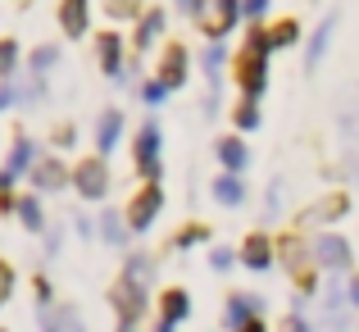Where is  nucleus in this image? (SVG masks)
Wrapping results in <instances>:
<instances>
[{
  "instance_id": "1",
  "label": "nucleus",
  "mask_w": 359,
  "mask_h": 332,
  "mask_svg": "<svg viewBox=\"0 0 359 332\" xmlns=\"http://www.w3.org/2000/svg\"><path fill=\"white\" fill-rule=\"evenodd\" d=\"M273 46H269V32L264 27H255L250 32V41H245V55H241V91L245 96H259L264 91V82H269V69H264V55H269Z\"/></svg>"
},
{
  "instance_id": "2",
  "label": "nucleus",
  "mask_w": 359,
  "mask_h": 332,
  "mask_svg": "<svg viewBox=\"0 0 359 332\" xmlns=\"http://www.w3.org/2000/svg\"><path fill=\"white\" fill-rule=\"evenodd\" d=\"M237 14H241L237 0H205V5L196 9V18H201V27L210 36H223L228 27H237Z\"/></svg>"
},
{
  "instance_id": "3",
  "label": "nucleus",
  "mask_w": 359,
  "mask_h": 332,
  "mask_svg": "<svg viewBox=\"0 0 359 332\" xmlns=\"http://www.w3.org/2000/svg\"><path fill=\"white\" fill-rule=\"evenodd\" d=\"M73 182H78V196H87V201H100V196L109 192V173L100 159H82L78 168H73Z\"/></svg>"
},
{
  "instance_id": "4",
  "label": "nucleus",
  "mask_w": 359,
  "mask_h": 332,
  "mask_svg": "<svg viewBox=\"0 0 359 332\" xmlns=\"http://www.w3.org/2000/svg\"><path fill=\"white\" fill-rule=\"evenodd\" d=\"M137 168L150 178V182L159 178V128H150V123L141 128V137H137Z\"/></svg>"
},
{
  "instance_id": "5",
  "label": "nucleus",
  "mask_w": 359,
  "mask_h": 332,
  "mask_svg": "<svg viewBox=\"0 0 359 332\" xmlns=\"http://www.w3.org/2000/svg\"><path fill=\"white\" fill-rule=\"evenodd\" d=\"M159 205H164V196H159V187H155V182H150L146 192H141L137 201H132V214H128V223L137 227V232H141V227H150V219L159 214Z\"/></svg>"
},
{
  "instance_id": "6",
  "label": "nucleus",
  "mask_w": 359,
  "mask_h": 332,
  "mask_svg": "<svg viewBox=\"0 0 359 332\" xmlns=\"http://www.w3.org/2000/svg\"><path fill=\"white\" fill-rule=\"evenodd\" d=\"M87 23H91V5H87V0H64V5H60V27L69 36H82Z\"/></svg>"
},
{
  "instance_id": "7",
  "label": "nucleus",
  "mask_w": 359,
  "mask_h": 332,
  "mask_svg": "<svg viewBox=\"0 0 359 332\" xmlns=\"http://www.w3.org/2000/svg\"><path fill=\"white\" fill-rule=\"evenodd\" d=\"M159 82H164V87H182V82H187V46H168V51H164Z\"/></svg>"
},
{
  "instance_id": "8",
  "label": "nucleus",
  "mask_w": 359,
  "mask_h": 332,
  "mask_svg": "<svg viewBox=\"0 0 359 332\" xmlns=\"http://www.w3.org/2000/svg\"><path fill=\"white\" fill-rule=\"evenodd\" d=\"M318 260H323L327 269H346V264H351V246H346L341 237H318Z\"/></svg>"
},
{
  "instance_id": "9",
  "label": "nucleus",
  "mask_w": 359,
  "mask_h": 332,
  "mask_svg": "<svg viewBox=\"0 0 359 332\" xmlns=\"http://www.w3.org/2000/svg\"><path fill=\"white\" fill-rule=\"evenodd\" d=\"M118 132H123V114L118 109H105V114H100V132H96L100 155H109V150L118 146Z\"/></svg>"
},
{
  "instance_id": "10",
  "label": "nucleus",
  "mask_w": 359,
  "mask_h": 332,
  "mask_svg": "<svg viewBox=\"0 0 359 332\" xmlns=\"http://www.w3.org/2000/svg\"><path fill=\"white\" fill-rule=\"evenodd\" d=\"M32 178H36L41 192H55V187H64V164L60 159H41V164L32 168Z\"/></svg>"
},
{
  "instance_id": "11",
  "label": "nucleus",
  "mask_w": 359,
  "mask_h": 332,
  "mask_svg": "<svg viewBox=\"0 0 359 332\" xmlns=\"http://www.w3.org/2000/svg\"><path fill=\"white\" fill-rule=\"evenodd\" d=\"M219 159L228 164V173H241V168H245V146L237 137H223L219 141Z\"/></svg>"
},
{
  "instance_id": "12",
  "label": "nucleus",
  "mask_w": 359,
  "mask_h": 332,
  "mask_svg": "<svg viewBox=\"0 0 359 332\" xmlns=\"http://www.w3.org/2000/svg\"><path fill=\"white\" fill-rule=\"evenodd\" d=\"M241 255H245V264H250V269H269V260H273V246L264 241V237H250Z\"/></svg>"
},
{
  "instance_id": "13",
  "label": "nucleus",
  "mask_w": 359,
  "mask_h": 332,
  "mask_svg": "<svg viewBox=\"0 0 359 332\" xmlns=\"http://www.w3.org/2000/svg\"><path fill=\"white\" fill-rule=\"evenodd\" d=\"M41 328L46 332H82V324H78V314H73V310H50V314L41 319Z\"/></svg>"
},
{
  "instance_id": "14",
  "label": "nucleus",
  "mask_w": 359,
  "mask_h": 332,
  "mask_svg": "<svg viewBox=\"0 0 359 332\" xmlns=\"http://www.w3.org/2000/svg\"><path fill=\"white\" fill-rule=\"evenodd\" d=\"M118 36L114 32H109V36H100V69H105L109 73V78H118V69H123V64H118Z\"/></svg>"
},
{
  "instance_id": "15",
  "label": "nucleus",
  "mask_w": 359,
  "mask_h": 332,
  "mask_svg": "<svg viewBox=\"0 0 359 332\" xmlns=\"http://www.w3.org/2000/svg\"><path fill=\"white\" fill-rule=\"evenodd\" d=\"M159 32H164V14H159V9H150V14L141 18V32H137V46H150V41H155Z\"/></svg>"
},
{
  "instance_id": "16",
  "label": "nucleus",
  "mask_w": 359,
  "mask_h": 332,
  "mask_svg": "<svg viewBox=\"0 0 359 332\" xmlns=\"http://www.w3.org/2000/svg\"><path fill=\"white\" fill-rule=\"evenodd\" d=\"M187 310H191V300H187L182 291H168V296H164V324H177V319H187Z\"/></svg>"
},
{
  "instance_id": "17",
  "label": "nucleus",
  "mask_w": 359,
  "mask_h": 332,
  "mask_svg": "<svg viewBox=\"0 0 359 332\" xmlns=\"http://www.w3.org/2000/svg\"><path fill=\"white\" fill-rule=\"evenodd\" d=\"M255 310H259V305H255L250 296H237V300H232V310H228V324H232V328H245Z\"/></svg>"
},
{
  "instance_id": "18",
  "label": "nucleus",
  "mask_w": 359,
  "mask_h": 332,
  "mask_svg": "<svg viewBox=\"0 0 359 332\" xmlns=\"http://www.w3.org/2000/svg\"><path fill=\"white\" fill-rule=\"evenodd\" d=\"M27 164H32V141H18V146H14V159H9V168H5V173H9V182H14V178L23 173Z\"/></svg>"
},
{
  "instance_id": "19",
  "label": "nucleus",
  "mask_w": 359,
  "mask_h": 332,
  "mask_svg": "<svg viewBox=\"0 0 359 332\" xmlns=\"http://www.w3.org/2000/svg\"><path fill=\"white\" fill-rule=\"evenodd\" d=\"M214 196H219L223 205H237V201H241V182H237L232 173H228V178H219V182H214Z\"/></svg>"
},
{
  "instance_id": "20",
  "label": "nucleus",
  "mask_w": 359,
  "mask_h": 332,
  "mask_svg": "<svg viewBox=\"0 0 359 332\" xmlns=\"http://www.w3.org/2000/svg\"><path fill=\"white\" fill-rule=\"evenodd\" d=\"M327 36H332V18H327V23L314 32V41H309V69H314V64L323 60V51H327Z\"/></svg>"
},
{
  "instance_id": "21",
  "label": "nucleus",
  "mask_w": 359,
  "mask_h": 332,
  "mask_svg": "<svg viewBox=\"0 0 359 332\" xmlns=\"http://www.w3.org/2000/svg\"><path fill=\"white\" fill-rule=\"evenodd\" d=\"M296 32H300V27L291 23V18H287V23H273V32H269V46H291V41H296Z\"/></svg>"
},
{
  "instance_id": "22",
  "label": "nucleus",
  "mask_w": 359,
  "mask_h": 332,
  "mask_svg": "<svg viewBox=\"0 0 359 332\" xmlns=\"http://www.w3.org/2000/svg\"><path fill=\"white\" fill-rule=\"evenodd\" d=\"M14 60H18V46L14 41H0V78L14 73Z\"/></svg>"
},
{
  "instance_id": "23",
  "label": "nucleus",
  "mask_w": 359,
  "mask_h": 332,
  "mask_svg": "<svg viewBox=\"0 0 359 332\" xmlns=\"http://www.w3.org/2000/svg\"><path fill=\"white\" fill-rule=\"evenodd\" d=\"M314 214H318V219H341V214H346V196H332V201H323Z\"/></svg>"
},
{
  "instance_id": "24",
  "label": "nucleus",
  "mask_w": 359,
  "mask_h": 332,
  "mask_svg": "<svg viewBox=\"0 0 359 332\" xmlns=\"http://www.w3.org/2000/svg\"><path fill=\"white\" fill-rule=\"evenodd\" d=\"M219 69H223V46L214 41L210 55H205V73H210V82H219Z\"/></svg>"
},
{
  "instance_id": "25",
  "label": "nucleus",
  "mask_w": 359,
  "mask_h": 332,
  "mask_svg": "<svg viewBox=\"0 0 359 332\" xmlns=\"http://www.w3.org/2000/svg\"><path fill=\"white\" fill-rule=\"evenodd\" d=\"M137 5H141V0H105L109 18H132V14H137Z\"/></svg>"
},
{
  "instance_id": "26",
  "label": "nucleus",
  "mask_w": 359,
  "mask_h": 332,
  "mask_svg": "<svg viewBox=\"0 0 359 332\" xmlns=\"http://www.w3.org/2000/svg\"><path fill=\"white\" fill-rule=\"evenodd\" d=\"M18 214H23V223L32 227V232L41 227V205H36V201H18Z\"/></svg>"
},
{
  "instance_id": "27",
  "label": "nucleus",
  "mask_w": 359,
  "mask_h": 332,
  "mask_svg": "<svg viewBox=\"0 0 359 332\" xmlns=\"http://www.w3.org/2000/svg\"><path fill=\"white\" fill-rule=\"evenodd\" d=\"M55 55H60L55 46H36V55H32V69H36V73H41V69H50V64H55Z\"/></svg>"
},
{
  "instance_id": "28",
  "label": "nucleus",
  "mask_w": 359,
  "mask_h": 332,
  "mask_svg": "<svg viewBox=\"0 0 359 332\" xmlns=\"http://www.w3.org/2000/svg\"><path fill=\"white\" fill-rule=\"evenodd\" d=\"M105 237H109L114 246H123V241H128V232H123V223L114 219V214H105Z\"/></svg>"
},
{
  "instance_id": "29",
  "label": "nucleus",
  "mask_w": 359,
  "mask_h": 332,
  "mask_svg": "<svg viewBox=\"0 0 359 332\" xmlns=\"http://www.w3.org/2000/svg\"><path fill=\"white\" fill-rule=\"evenodd\" d=\"M164 91H168V87H164V82L155 78V82H146V91H141V100H146V105H159V100H164Z\"/></svg>"
},
{
  "instance_id": "30",
  "label": "nucleus",
  "mask_w": 359,
  "mask_h": 332,
  "mask_svg": "<svg viewBox=\"0 0 359 332\" xmlns=\"http://www.w3.org/2000/svg\"><path fill=\"white\" fill-rule=\"evenodd\" d=\"M255 123H259V109H255V105H241V109H237V128H245V132H250Z\"/></svg>"
},
{
  "instance_id": "31",
  "label": "nucleus",
  "mask_w": 359,
  "mask_h": 332,
  "mask_svg": "<svg viewBox=\"0 0 359 332\" xmlns=\"http://www.w3.org/2000/svg\"><path fill=\"white\" fill-rule=\"evenodd\" d=\"M201 237H205V227H191V232H182V237H177V246H182V251H187V246H196V241H201Z\"/></svg>"
},
{
  "instance_id": "32",
  "label": "nucleus",
  "mask_w": 359,
  "mask_h": 332,
  "mask_svg": "<svg viewBox=\"0 0 359 332\" xmlns=\"http://www.w3.org/2000/svg\"><path fill=\"white\" fill-rule=\"evenodd\" d=\"M264 9H269V0H245V14H250V18H259Z\"/></svg>"
},
{
  "instance_id": "33",
  "label": "nucleus",
  "mask_w": 359,
  "mask_h": 332,
  "mask_svg": "<svg viewBox=\"0 0 359 332\" xmlns=\"http://www.w3.org/2000/svg\"><path fill=\"white\" fill-rule=\"evenodd\" d=\"M205 5V0H182V9H201Z\"/></svg>"
},
{
  "instance_id": "34",
  "label": "nucleus",
  "mask_w": 359,
  "mask_h": 332,
  "mask_svg": "<svg viewBox=\"0 0 359 332\" xmlns=\"http://www.w3.org/2000/svg\"><path fill=\"white\" fill-rule=\"evenodd\" d=\"M241 332H264V328H259V324H245V328H241Z\"/></svg>"
},
{
  "instance_id": "35",
  "label": "nucleus",
  "mask_w": 359,
  "mask_h": 332,
  "mask_svg": "<svg viewBox=\"0 0 359 332\" xmlns=\"http://www.w3.org/2000/svg\"><path fill=\"white\" fill-rule=\"evenodd\" d=\"M351 296H355V305H359V282H355V291H351Z\"/></svg>"
},
{
  "instance_id": "36",
  "label": "nucleus",
  "mask_w": 359,
  "mask_h": 332,
  "mask_svg": "<svg viewBox=\"0 0 359 332\" xmlns=\"http://www.w3.org/2000/svg\"><path fill=\"white\" fill-rule=\"evenodd\" d=\"M159 332H173V324H164V328H159Z\"/></svg>"
}]
</instances>
